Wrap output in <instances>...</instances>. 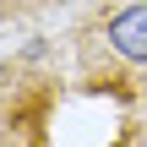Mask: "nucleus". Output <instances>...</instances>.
Wrapping results in <instances>:
<instances>
[{
    "mask_svg": "<svg viewBox=\"0 0 147 147\" xmlns=\"http://www.w3.org/2000/svg\"><path fill=\"white\" fill-rule=\"evenodd\" d=\"M76 71L60 65L49 38H33L0 65V147H55L60 104L71 98Z\"/></svg>",
    "mask_w": 147,
    "mask_h": 147,
    "instance_id": "f03ea898",
    "label": "nucleus"
},
{
    "mask_svg": "<svg viewBox=\"0 0 147 147\" xmlns=\"http://www.w3.org/2000/svg\"><path fill=\"white\" fill-rule=\"evenodd\" d=\"M104 147H147V120H125Z\"/></svg>",
    "mask_w": 147,
    "mask_h": 147,
    "instance_id": "20e7f679",
    "label": "nucleus"
},
{
    "mask_svg": "<svg viewBox=\"0 0 147 147\" xmlns=\"http://www.w3.org/2000/svg\"><path fill=\"white\" fill-rule=\"evenodd\" d=\"M65 5H76V0H0V38L27 33V27L49 22V16H55V11H65Z\"/></svg>",
    "mask_w": 147,
    "mask_h": 147,
    "instance_id": "7ed1b4c3",
    "label": "nucleus"
},
{
    "mask_svg": "<svg viewBox=\"0 0 147 147\" xmlns=\"http://www.w3.org/2000/svg\"><path fill=\"white\" fill-rule=\"evenodd\" d=\"M65 55L87 98L147 115V0H87L71 16Z\"/></svg>",
    "mask_w": 147,
    "mask_h": 147,
    "instance_id": "f257e3e1",
    "label": "nucleus"
}]
</instances>
